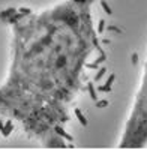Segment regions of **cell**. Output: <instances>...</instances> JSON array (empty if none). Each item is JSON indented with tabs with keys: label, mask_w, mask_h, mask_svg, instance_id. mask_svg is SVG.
Instances as JSON below:
<instances>
[{
	"label": "cell",
	"mask_w": 147,
	"mask_h": 150,
	"mask_svg": "<svg viewBox=\"0 0 147 150\" xmlns=\"http://www.w3.org/2000/svg\"><path fill=\"white\" fill-rule=\"evenodd\" d=\"M95 5L96 0H60L42 11L0 12L12 38L0 116L20 123L44 147L65 149L74 141L72 110L101 45Z\"/></svg>",
	"instance_id": "obj_1"
},
{
	"label": "cell",
	"mask_w": 147,
	"mask_h": 150,
	"mask_svg": "<svg viewBox=\"0 0 147 150\" xmlns=\"http://www.w3.org/2000/svg\"><path fill=\"white\" fill-rule=\"evenodd\" d=\"M119 149L147 147V57L141 69L140 81L134 93L126 120L117 140Z\"/></svg>",
	"instance_id": "obj_2"
}]
</instances>
